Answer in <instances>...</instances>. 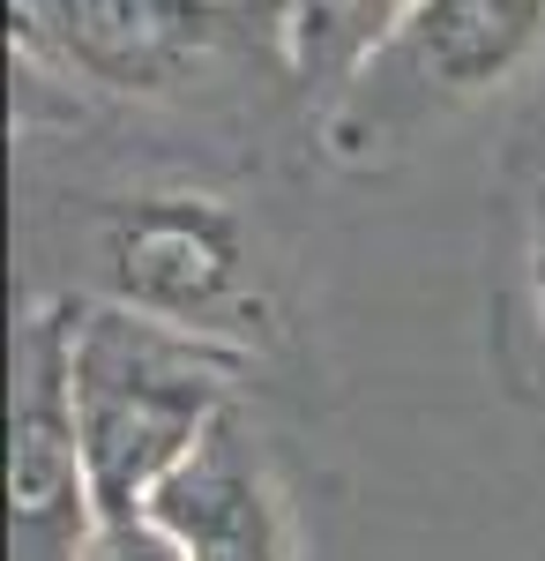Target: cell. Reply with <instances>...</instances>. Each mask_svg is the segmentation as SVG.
Returning a JSON list of instances; mask_svg holds the SVG:
<instances>
[{"mask_svg":"<svg viewBox=\"0 0 545 561\" xmlns=\"http://www.w3.org/2000/svg\"><path fill=\"white\" fill-rule=\"evenodd\" d=\"M68 404L97 517H127L240 412V359L105 300H68Z\"/></svg>","mask_w":545,"mask_h":561,"instance_id":"6da1fadb","label":"cell"},{"mask_svg":"<svg viewBox=\"0 0 545 561\" xmlns=\"http://www.w3.org/2000/svg\"><path fill=\"white\" fill-rule=\"evenodd\" d=\"M232 359L277 337V285L240 203L210 187H135L90 232V293Z\"/></svg>","mask_w":545,"mask_h":561,"instance_id":"7a4b0ae2","label":"cell"},{"mask_svg":"<svg viewBox=\"0 0 545 561\" xmlns=\"http://www.w3.org/2000/svg\"><path fill=\"white\" fill-rule=\"evenodd\" d=\"M545 60V0H419L396 38L322 105L336 165L374 173L433 128L494 105Z\"/></svg>","mask_w":545,"mask_h":561,"instance_id":"3957f363","label":"cell"},{"mask_svg":"<svg viewBox=\"0 0 545 561\" xmlns=\"http://www.w3.org/2000/svg\"><path fill=\"white\" fill-rule=\"evenodd\" d=\"M15 53L120 105H179L224 83L254 45V23H277V0H8Z\"/></svg>","mask_w":545,"mask_h":561,"instance_id":"277c9868","label":"cell"},{"mask_svg":"<svg viewBox=\"0 0 545 561\" xmlns=\"http://www.w3.org/2000/svg\"><path fill=\"white\" fill-rule=\"evenodd\" d=\"M97 494L68 404V300H38L15 330V561H76Z\"/></svg>","mask_w":545,"mask_h":561,"instance_id":"5b68a950","label":"cell"},{"mask_svg":"<svg viewBox=\"0 0 545 561\" xmlns=\"http://www.w3.org/2000/svg\"><path fill=\"white\" fill-rule=\"evenodd\" d=\"M150 510L187 547V561H299V517L285 502V479L269 465V449L254 442L247 412H232L158 486Z\"/></svg>","mask_w":545,"mask_h":561,"instance_id":"8992f818","label":"cell"},{"mask_svg":"<svg viewBox=\"0 0 545 561\" xmlns=\"http://www.w3.org/2000/svg\"><path fill=\"white\" fill-rule=\"evenodd\" d=\"M419 0H277V60L299 90H314L329 105L396 38V23Z\"/></svg>","mask_w":545,"mask_h":561,"instance_id":"52a82bcc","label":"cell"},{"mask_svg":"<svg viewBox=\"0 0 545 561\" xmlns=\"http://www.w3.org/2000/svg\"><path fill=\"white\" fill-rule=\"evenodd\" d=\"M76 561H187V547L165 531L158 510H127V517H97Z\"/></svg>","mask_w":545,"mask_h":561,"instance_id":"ba28073f","label":"cell"},{"mask_svg":"<svg viewBox=\"0 0 545 561\" xmlns=\"http://www.w3.org/2000/svg\"><path fill=\"white\" fill-rule=\"evenodd\" d=\"M515 314L545 345V173L523 195V232H515Z\"/></svg>","mask_w":545,"mask_h":561,"instance_id":"9c48e42d","label":"cell"}]
</instances>
